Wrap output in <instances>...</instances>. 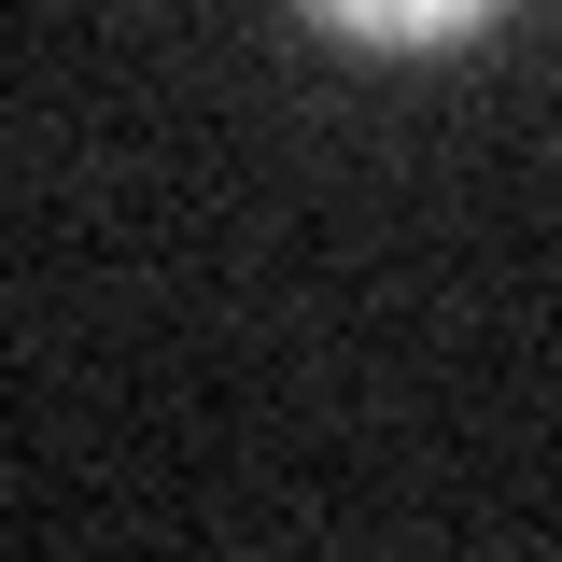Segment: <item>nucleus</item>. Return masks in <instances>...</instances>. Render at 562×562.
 I'll use <instances>...</instances> for the list:
<instances>
[{
	"instance_id": "1",
	"label": "nucleus",
	"mask_w": 562,
	"mask_h": 562,
	"mask_svg": "<svg viewBox=\"0 0 562 562\" xmlns=\"http://www.w3.org/2000/svg\"><path fill=\"white\" fill-rule=\"evenodd\" d=\"M338 43H380V57H436V43H464V29H492L506 0H310Z\"/></svg>"
}]
</instances>
